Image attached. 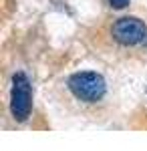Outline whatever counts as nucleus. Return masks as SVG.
<instances>
[{
	"mask_svg": "<svg viewBox=\"0 0 147 151\" xmlns=\"http://www.w3.org/2000/svg\"><path fill=\"white\" fill-rule=\"evenodd\" d=\"M113 36L121 42V45L133 47V45H139V42L147 36V30H145V24L141 22L139 18L125 16V18H119V20L115 22Z\"/></svg>",
	"mask_w": 147,
	"mask_h": 151,
	"instance_id": "nucleus-2",
	"label": "nucleus"
},
{
	"mask_svg": "<svg viewBox=\"0 0 147 151\" xmlns=\"http://www.w3.org/2000/svg\"><path fill=\"white\" fill-rule=\"evenodd\" d=\"M30 101H32V95H30V85L26 81V77L16 75L14 87H12V97H10V109H12V115L18 121H24L30 115Z\"/></svg>",
	"mask_w": 147,
	"mask_h": 151,
	"instance_id": "nucleus-3",
	"label": "nucleus"
},
{
	"mask_svg": "<svg viewBox=\"0 0 147 151\" xmlns=\"http://www.w3.org/2000/svg\"><path fill=\"white\" fill-rule=\"evenodd\" d=\"M109 2H111L113 8H125V6L129 4V0H109Z\"/></svg>",
	"mask_w": 147,
	"mask_h": 151,
	"instance_id": "nucleus-4",
	"label": "nucleus"
},
{
	"mask_svg": "<svg viewBox=\"0 0 147 151\" xmlns=\"http://www.w3.org/2000/svg\"><path fill=\"white\" fill-rule=\"evenodd\" d=\"M68 89L79 101L85 103H97L105 97L107 85L101 75L93 73V70H83V73H75L68 79Z\"/></svg>",
	"mask_w": 147,
	"mask_h": 151,
	"instance_id": "nucleus-1",
	"label": "nucleus"
}]
</instances>
